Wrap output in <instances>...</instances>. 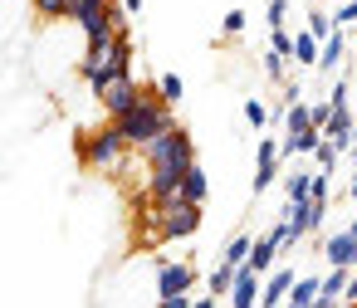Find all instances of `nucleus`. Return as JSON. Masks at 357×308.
<instances>
[{"label": "nucleus", "mask_w": 357, "mask_h": 308, "mask_svg": "<svg viewBox=\"0 0 357 308\" xmlns=\"http://www.w3.org/2000/svg\"><path fill=\"white\" fill-rule=\"evenodd\" d=\"M123 137H128V147H147V142H157L162 132H172L176 128V113H172V103H162V93H142V103L132 108V113H123L118 123H113Z\"/></svg>", "instance_id": "1"}, {"label": "nucleus", "mask_w": 357, "mask_h": 308, "mask_svg": "<svg viewBox=\"0 0 357 308\" xmlns=\"http://www.w3.org/2000/svg\"><path fill=\"white\" fill-rule=\"evenodd\" d=\"M142 162H147V171H157V167H196V142H191V132L186 128H172V132H162L157 142H147L142 147Z\"/></svg>", "instance_id": "2"}, {"label": "nucleus", "mask_w": 357, "mask_h": 308, "mask_svg": "<svg viewBox=\"0 0 357 308\" xmlns=\"http://www.w3.org/2000/svg\"><path fill=\"white\" fill-rule=\"evenodd\" d=\"M123 152H128V137H123L113 123H108V128H93V132L79 137V162H84V167H118Z\"/></svg>", "instance_id": "3"}, {"label": "nucleus", "mask_w": 357, "mask_h": 308, "mask_svg": "<svg viewBox=\"0 0 357 308\" xmlns=\"http://www.w3.org/2000/svg\"><path fill=\"white\" fill-rule=\"evenodd\" d=\"M108 6L113 0H79L74 6V25L84 30V40L89 45H108V40H118V30H113V20H108Z\"/></svg>", "instance_id": "4"}, {"label": "nucleus", "mask_w": 357, "mask_h": 308, "mask_svg": "<svg viewBox=\"0 0 357 308\" xmlns=\"http://www.w3.org/2000/svg\"><path fill=\"white\" fill-rule=\"evenodd\" d=\"M157 215H162V225H157L162 240H186V235L201 230V206H191V201H172V206L157 210Z\"/></svg>", "instance_id": "5"}, {"label": "nucleus", "mask_w": 357, "mask_h": 308, "mask_svg": "<svg viewBox=\"0 0 357 308\" xmlns=\"http://www.w3.org/2000/svg\"><path fill=\"white\" fill-rule=\"evenodd\" d=\"M142 93H147V88H137V79L128 74V79H118V84H113V88H108V93L98 98V103H103V113H108V123H118L123 113H132V108L142 103Z\"/></svg>", "instance_id": "6"}, {"label": "nucleus", "mask_w": 357, "mask_h": 308, "mask_svg": "<svg viewBox=\"0 0 357 308\" xmlns=\"http://www.w3.org/2000/svg\"><path fill=\"white\" fill-rule=\"evenodd\" d=\"M323 215H328V201H289L284 225L294 230V240H303L308 230H318V225H323Z\"/></svg>", "instance_id": "7"}, {"label": "nucleus", "mask_w": 357, "mask_h": 308, "mask_svg": "<svg viewBox=\"0 0 357 308\" xmlns=\"http://www.w3.org/2000/svg\"><path fill=\"white\" fill-rule=\"evenodd\" d=\"M196 284V269L191 264H162L157 269V298H176Z\"/></svg>", "instance_id": "8"}, {"label": "nucleus", "mask_w": 357, "mask_h": 308, "mask_svg": "<svg viewBox=\"0 0 357 308\" xmlns=\"http://www.w3.org/2000/svg\"><path fill=\"white\" fill-rule=\"evenodd\" d=\"M323 259H328L333 269H357V235H347V230L328 235V240H323Z\"/></svg>", "instance_id": "9"}, {"label": "nucleus", "mask_w": 357, "mask_h": 308, "mask_svg": "<svg viewBox=\"0 0 357 308\" xmlns=\"http://www.w3.org/2000/svg\"><path fill=\"white\" fill-rule=\"evenodd\" d=\"M279 142L274 137H259V157H255V191H264L274 176H279Z\"/></svg>", "instance_id": "10"}, {"label": "nucleus", "mask_w": 357, "mask_h": 308, "mask_svg": "<svg viewBox=\"0 0 357 308\" xmlns=\"http://www.w3.org/2000/svg\"><path fill=\"white\" fill-rule=\"evenodd\" d=\"M294 269H274L269 279H264V293H259V308H279V303H289V293H294Z\"/></svg>", "instance_id": "11"}, {"label": "nucleus", "mask_w": 357, "mask_h": 308, "mask_svg": "<svg viewBox=\"0 0 357 308\" xmlns=\"http://www.w3.org/2000/svg\"><path fill=\"white\" fill-rule=\"evenodd\" d=\"M230 308H259V274H255V269H240V274H235Z\"/></svg>", "instance_id": "12"}, {"label": "nucleus", "mask_w": 357, "mask_h": 308, "mask_svg": "<svg viewBox=\"0 0 357 308\" xmlns=\"http://www.w3.org/2000/svg\"><path fill=\"white\" fill-rule=\"evenodd\" d=\"M274 259H279V245H274V235H264V240H255L245 269H255V274H274Z\"/></svg>", "instance_id": "13"}, {"label": "nucleus", "mask_w": 357, "mask_h": 308, "mask_svg": "<svg viewBox=\"0 0 357 308\" xmlns=\"http://www.w3.org/2000/svg\"><path fill=\"white\" fill-rule=\"evenodd\" d=\"M235 274H240V269H235V264H225V259H220V264H215V269H211V279H206V288H211V298H220V293H225V298H230V288H235Z\"/></svg>", "instance_id": "14"}, {"label": "nucleus", "mask_w": 357, "mask_h": 308, "mask_svg": "<svg viewBox=\"0 0 357 308\" xmlns=\"http://www.w3.org/2000/svg\"><path fill=\"white\" fill-rule=\"evenodd\" d=\"M206 191H211V181H206V171H201V167H191V171H186V181H181V201H191V206H201V201H206Z\"/></svg>", "instance_id": "15"}, {"label": "nucleus", "mask_w": 357, "mask_h": 308, "mask_svg": "<svg viewBox=\"0 0 357 308\" xmlns=\"http://www.w3.org/2000/svg\"><path fill=\"white\" fill-rule=\"evenodd\" d=\"M318 54H323V45L303 30L298 40H294V64H308V69H318Z\"/></svg>", "instance_id": "16"}, {"label": "nucleus", "mask_w": 357, "mask_h": 308, "mask_svg": "<svg viewBox=\"0 0 357 308\" xmlns=\"http://www.w3.org/2000/svg\"><path fill=\"white\" fill-rule=\"evenodd\" d=\"M284 191H289V201H313V171H289Z\"/></svg>", "instance_id": "17"}, {"label": "nucleus", "mask_w": 357, "mask_h": 308, "mask_svg": "<svg viewBox=\"0 0 357 308\" xmlns=\"http://www.w3.org/2000/svg\"><path fill=\"white\" fill-rule=\"evenodd\" d=\"M250 249H255V240H250V235H235V240L225 245V254H220V259H225V264H235V269H245V264H250Z\"/></svg>", "instance_id": "18"}, {"label": "nucleus", "mask_w": 357, "mask_h": 308, "mask_svg": "<svg viewBox=\"0 0 357 308\" xmlns=\"http://www.w3.org/2000/svg\"><path fill=\"white\" fill-rule=\"evenodd\" d=\"M342 49H347V35L337 30L333 40H323V54H318V69H337V59H342Z\"/></svg>", "instance_id": "19"}, {"label": "nucleus", "mask_w": 357, "mask_h": 308, "mask_svg": "<svg viewBox=\"0 0 357 308\" xmlns=\"http://www.w3.org/2000/svg\"><path fill=\"white\" fill-rule=\"evenodd\" d=\"M308 35L323 45V40H333V35H337V20H333V15H323V10H313V15H308Z\"/></svg>", "instance_id": "20"}, {"label": "nucleus", "mask_w": 357, "mask_h": 308, "mask_svg": "<svg viewBox=\"0 0 357 308\" xmlns=\"http://www.w3.org/2000/svg\"><path fill=\"white\" fill-rule=\"evenodd\" d=\"M157 93H162V103H172V108H176V103H181V93H186L181 74H162V79H157Z\"/></svg>", "instance_id": "21"}, {"label": "nucleus", "mask_w": 357, "mask_h": 308, "mask_svg": "<svg viewBox=\"0 0 357 308\" xmlns=\"http://www.w3.org/2000/svg\"><path fill=\"white\" fill-rule=\"evenodd\" d=\"M284 128H289V132H308V128H313V113H308V103H294V108L284 113Z\"/></svg>", "instance_id": "22"}, {"label": "nucleus", "mask_w": 357, "mask_h": 308, "mask_svg": "<svg viewBox=\"0 0 357 308\" xmlns=\"http://www.w3.org/2000/svg\"><path fill=\"white\" fill-rule=\"evenodd\" d=\"M347 279H352V269H333V274H323V298H337V303H342Z\"/></svg>", "instance_id": "23"}, {"label": "nucleus", "mask_w": 357, "mask_h": 308, "mask_svg": "<svg viewBox=\"0 0 357 308\" xmlns=\"http://www.w3.org/2000/svg\"><path fill=\"white\" fill-rule=\"evenodd\" d=\"M30 6H35L45 20H59V15H69V0H30Z\"/></svg>", "instance_id": "24"}, {"label": "nucleus", "mask_w": 357, "mask_h": 308, "mask_svg": "<svg viewBox=\"0 0 357 308\" xmlns=\"http://www.w3.org/2000/svg\"><path fill=\"white\" fill-rule=\"evenodd\" d=\"M245 123H250V128H264V123H269V108H264L259 98H245Z\"/></svg>", "instance_id": "25"}, {"label": "nucleus", "mask_w": 357, "mask_h": 308, "mask_svg": "<svg viewBox=\"0 0 357 308\" xmlns=\"http://www.w3.org/2000/svg\"><path fill=\"white\" fill-rule=\"evenodd\" d=\"M269 49L284 54V59H294V35H289V30H274V35H269Z\"/></svg>", "instance_id": "26"}, {"label": "nucleus", "mask_w": 357, "mask_h": 308, "mask_svg": "<svg viewBox=\"0 0 357 308\" xmlns=\"http://www.w3.org/2000/svg\"><path fill=\"white\" fill-rule=\"evenodd\" d=\"M284 15H289V0H269V10H264L269 30H284Z\"/></svg>", "instance_id": "27"}, {"label": "nucleus", "mask_w": 357, "mask_h": 308, "mask_svg": "<svg viewBox=\"0 0 357 308\" xmlns=\"http://www.w3.org/2000/svg\"><path fill=\"white\" fill-rule=\"evenodd\" d=\"M284 69H289V59L269 49V54H264V74H269V79H284Z\"/></svg>", "instance_id": "28"}, {"label": "nucleus", "mask_w": 357, "mask_h": 308, "mask_svg": "<svg viewBox=\"0 0 357 308\" xmlns=\"http://www.w3.org/2000/svg\"><path fill=\"white\" fill-rule=\"evenodd\" d=\"M313 157H318V171H333V162H337V147H333V142H318V152H313Z\"/></svg>", "instance_id": "29"}, {"label": "nucleus", "mask_w": 357, "mask_h": 308, "mask_svg": "<svg viewBox=\"0 0 357 308\" xmlns=\"http://www.w3.org/2000/svg\"><path fill=\"white\" fill-rule=\"evenodd\" d=\"M333 20H337V30H342V25H357V0H342Z\"/></svg>", "instance_id": "30"}, {"label": "nucleus", "mask_w": 357, "mask_h": 308, "mask_svg": "<svg viewBox=\"0 0 357 308\" xmlns=\"http://www.w3.org/2000/svg\"><path fill=\"white\" fill-rule=\"evenodd\" d=\"M308 113H313V128L323 132V128H328V118H333V103H308Z\"/></svg>", "instance_id": "31"}, {"label": "nucleus", "mask_w": 357, "mask_h": 308, "mask_svg": "<svg viewBox=\"0 0 357 308\" xmlns=\"http://www.w3.org/2000/svg\"><path fill=\"white\" fill-rule=\"evenodd\" d=\"M220 30H225V35H240V30H245V10H230V15L220 20Z\"/></svg>", "instance_id": "32"}, {"label": "nucleus", "mask_w": 357, "mask_h": 308, "mask_svg": "<svg viewBox=\"0 0 357 308\" xmlns=\"http://www.w3.org/2000/svg\"><path fill=\"white\" fill-rule=\"evenodd\" d=\"M328 103H333V108H347V79H337V84L328 88Z\"/></svg>", "instance_id": "33"}, {"label": "nucleus", "mask_w": 357, "mask_h": 308, "mask_svg": "<svg viewBox=\"0 0 357 308\" xmlns=\"http://www.w3.org/2000/svg\"><path fill=\"white\" fill-rule=\"evenodd\" d=\"M313 201H328V171H313Z\"/></svg>", "instance_id": "34"}, {"label": "nucleus", "mask_w": 357, "mask_h": 308, "mask_svg": "<svg viewBox=\"0 0 357 308\" xmlns=\"http://www.w3.org/2000/svg\"><path fill=\"white\" fill-rule=\"evenodd\" d=\"M352 303H357V274H352L347 288H342V308H352Z\"/></svg>", "instance_id": "35"}, {"label": "nucleus", "mask_w": 357, "mask_h": 308, "mask_svg": "<svg viewBox=\"0 0 357 308\" xmlns=\"http://www.w3.org/2000/svg\"><path fill=\"white\" fill-rule=\"evenodd\" d=\"M191 303H196V298H186V293H176V298H162L157 308H191Z\"/></svg>", "instance_id": "36"}, {"label": "nucleus", "mask_w": 357, "mask_h": 308, "mask_svg": "<svg viewBox=\"0 0 357 308\" xmlns=\"http://www.w3.org/2000/svg\"><path fill=\"white\" fill-rule=\"evenodd\" d=\"M191 308H220V298H211V293H206V298H196Z\"/></svg>", "instance_id": "37"}, {"label": "nucleus", "mask_w": 357, "mask_h": 308, "mask_svg": "<svg viewBox=\"0 0 357 308\" xmlns=\"http://www.w3.org/2000/svg\"><path fill=\"white\" fill-rule=\"evenodd\" d=\"M118 6H123L128 15H137V10H142V0H118Z\"/></svg>", "instance_id": "38"}, {"label": "nucleus", "mask_w": 357, "mask_h": 308, "mask_svg": "<svg viewBox=\"0 0 357 308\" xmlns=\"http://www.w3.org/2000/svg\"><path fill=\"white\" fill-rule=\"evenodd\" d=\"M313 308H342V303H337V298H323V293H318V303H313Z\"/></svg>", "instance_id": "39"}, {"label": "nucleus", "mask_w": 357, "mask_h": 308, "mask_svg": "<svg viewBox=\"0 0 357 308\" xmlns=\"http://www.w3.org/2000/svg\"><path fill=\"white\" fill-rule=\"evenodd\" d=\"M347 191H352V196H357V167H352V181H347Z\"/></svg>", "instance_id": "40"}, {"label": "nucleus", "mask_w": 357, "mask_h": 308, "mask_svg": "<svg viewBox=\"0 0 357 308\" xmlns=\"http://www.w3.org/2000/svg\"><path fill=\"white\" fill-rule=\"evenodd\" d=\"M347 235H357V215H352V225H347Z\"/></svg>", "instance_id": "41"}, {"label": "nucleus", "mask_w": 357, "mask_h": 308, "mask_svg": "<svg viewBox=\"0 0 357 308\" xmlns=\"http://www.w3.org/2000/svg\"><path fill=\"white\" fill-rule=\"evenodd\" d=\"M352 308H357V303H352Z\"/></svg>", "instance_id": "42"}]
</instances>
